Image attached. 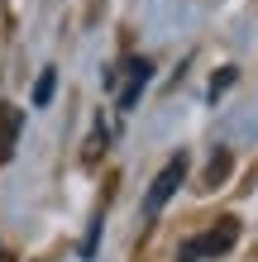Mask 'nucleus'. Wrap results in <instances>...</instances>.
I'll use <instances>...</instances> for the list:
<instances>
[{
  "instance_id": "1",
  "label": "nucleus",
  "mask_w": 258,
  "mask_h": 262,
  "mask_svg": "<svg viewBox=\"0 0 258 262\" xmlns=\"http://www.w3.org/2000/svg\"><path fill=\"white\" fill-rule=\"evenodd\" d=\"M182 177H187V152H177V158L153 177V186H148V195H144V214H158L163 205H168V200L177 195V186H182Z\"/></svg>"
},
{
  "instance_id": "2",
  "label": "nucleus",
  "mask_w": 258,
  "mask_h": 262,
  "mask_svg": "<svg viewBox=\"0 0 258 262\" xmlns=\"http://www.w3.org/2000/svg\"><path fill=\"white\" fill-rule=\"evenodd\" d=\"M234 234H239V224H234V220H220L215 229H210V234L191 238V243H187V248H182L177 257H182V262H196V257H220V253L234 243Z\"/></svg>"
},
{
  "instance_id": "3",
  "label": "nucleus",
  "mask_w": 258,
  "mask_h": 262,
  "mask_svg": "<svg viewBox=\"0 0 258 262\" xmlns=\"http://www.w3.org/2000/svg\"><path fill=\"white\" fill-rule=\"evenodd\" d=\"M148 72H153V67H148L144 57H134V62H129V81H125V91H120V105H125V110L139 100V91H144V81H148Z\"/></svg>"
},
{
  "instance_id": "4",
  "label": "nucleus",
  "mask_w": 258,
  "mask_h": 262,
  "mask_svg": "<svg viewBox=\"0 0 258 262\" xmlns=\"http://www.w3.org/2000/svg\"><path fill=\"white\" fill-rule=\"evenodd\" d=\"M5 119H0V158H10L14 148V134H19V110H0Z\"/></svg>"
},
{
  "instance_id": "5",
  "label": "nucleus",
  "mask_w": 258,
  "mask_h": 262,
  "mask_svg": "<svg viewBox=\"0 0 258 262\" xmlns=\"http://www.w3.org/2000/svg\"><path fill=\"white\" fill-rule=\"evenodd\" d=\"M53 86H57V72L48 67V72L38 76V86H34V105H48L53 100Z\"/></svg>"
}]
</instances>
